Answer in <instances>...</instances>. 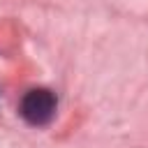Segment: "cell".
<instances>
[{"label":"cell","instance_id":"6da1fadb","mask_svg":"<svg viewBox=\"0 0 148 148\" xmlns=\"http://www.w3.org/2000/svg\"><path fill=\"white\" fill-rule=\"evenodd\" d=\"M58 111V97L49 88H32L21 97L18 113L21 118L32 127H44L56 118Z\"/></svg>","mask_w":148,"mask_h":148}]
</instances>
